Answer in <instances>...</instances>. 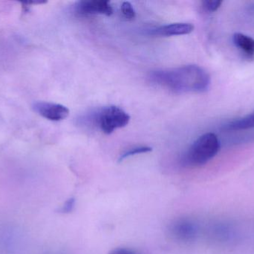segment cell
<instances>
[{"mask_svg":"<svg viewBox=\"0 0 254 254\" xmlns=\"http://www.w3.org/2000/svg\"><path fill=\"white\" fill-rule=\"evenodd\" d=\"M222 4V1L219 0H206L202 1L203 7L209 12L216 11L220 7Z\"/></svg>","mask_w":254,"mask_h":254,"instance_id":"4fadbf2b","label":"cell"},{"mask_svg":"<svg viewBox=\"0 0 254 254\" xmlns=\"http://www.w3.org/2000/svg\"><path fill=\"white\" fill-rule=\"evenodd\" d=\"M74 199H73V198L68 200V201L64 204L61 211H62L63 213H68V212L71 211V210H72L73 206H74Z\"/></svg>","mask_w":254,"mask_h":254,"instance_id":"9a60e30c","label":"cell"},{"mask_svg":"<svg viewBox=\"0 0 254 254\" xmlns=\"http://www.w3.org/2000/svg\"><path fill=\"white\" fill-rule=\"evenodd\" d=\"M252 128H254V111L244 117L229 121L222 127V129L226 131H242Z\"/></svg>","mask_w":254,"mask_h":254,"instance_id":"9c48e42d","label":"cell"},{"mask_svg":"<svg viewBox=\"0 0 254 254\" xmlns=\"http://www.w3.org/2000/svg\"><path fill=\"white\" fill-rule=\"evenodd\" d=\"M210 235L216 241L227 243L234 240L236 237V231L234 227L229 223L219 222L215 223L211 227Z\"/></svg>","mask_w":254,"mask_h":254,"instance_id":"ba28073f","label":"cell"},{"mask_svg":"<svg viewBox=\"0 0 254 254\" xmlns=\"http://www.w3.org/2000/svg\"><path fill=\"white\" fill-rule=\"evenodd\" d=\"M198 225L189 219H180L175 221L170 226V233L176 240L181 242H192L198 235Z\"/></svg>","mask_w":254,"mask_h":254,"instance_id":"277c9868","label":"cell"},{"mask_svg":"<svg viewBox=\"0 0 254 254\" xmlns=\"http://www.w3.org/2000/svg\"><path fill=\"white\" fill-rule=\"evenodd\" d=\"M109 254H137L131 250V249H125V248H119V249H114Z\"/></svg>","mask_w":254,"mask_h":254,"instance_id":"5bb4252c","label":"cell"},{"mask_svg":"<svg viewBox=\"0 0 254 254\" xmlns=\"http://www.w3.org/2000/svg\"><path fill=\"white\" fill-rule=\"evenodd\" d=\"M121 9H122V13L124 17L127 20H131L135 17V10L133 8L131 3L128 1H124Z\"/></svg>","mask_w":254,"mask_h":254,"instance_id":"7c38bea8","label":"cell"},{"mask_svg":"<svg viewBox=\"0 0 254 254\" xmlns=\"http://www.w3.org/2000/svg\"><path fill=\"white\" fill-rule=\"evenodd\" d=\"M75 10L82 15L104 14L111 16L113 13V8L110 1L105 0L79 1L76 4Z\"/></svg>","mask_w":254,"mask_h":254,"instance_id":"8992f818","label":"cell"},{"mask_svg":"<svg viewBox=\"0 0 254 254\" xmlns=\"http://www.w3.org/2000/svg\"><path fill=\"white\" fill-rule=\"evenodd\" d=\"M129 121V115L115 105L102 107L92 116V122L105 134H111L118 128H125Z\"/></svg>","mask_w":254,"mask_h":254,"instance_id":"3957f363","label":"cell"},{"mask_svg":"<svg viewBox=\"0 0 254 254\" xmlns=\"http://www.w3.org/2000/svg\"><path fill=\"white\" fill-rule=\"evenodd\" d=\"M152 83L177 93H201L210 87V76L199 66L190 64L151 72Z\"/></svg>","mask_w":254,"mask_h":254,"instance_id":"6da1fadb","label":"cell"},{"mask_svg":"<svg viewBox=\"0 0 254 254\" xmlns=\"http://www.w3.org/2000/svg\"><path fill=\"white\" fill-rule=\"evenodd\" d=\"M33 110L40 116L51 121L64 120L69 115L68 107L63 104L55 103L44 102L39 101L34 103L32 105Z\"/></svg>","mask_w":254,"mask_h":254,"instance_id":"5b68a950","label":"cell"},{"mask_svg":"<svg viewBox=\"0 0 254 254\" xmlns=\"http://www.w3.org/2000/svg\"><path fill=\"white\" fill-rule=\"evenodd\" d=\"M233 42L236 47L249 57L254 56V39L242 33L233 35Z\"/></svg>","mask_w":254,"mask_h":254,"instance_id":"30bf717a","label":"cell"},{"mask_svg":"<svg viewBox=\"0 0 254 254\" xmlns=\"http://www.w3.org/2000/svg\"><path fill=\"white\" fill-rule=\"evenodd\" d=\"M220 141L216 134L207 133L198 137L187 151L183 162L188 167H201L211 161L219 152Z\"/></svg>","mask_w":254,"mask_h":254,"instance_id":"7a4b0ae2","label":"cell"},{"mask_svg":"<svg viewBox=\"0 0 254 254\" xmlns=\"http://www.w3.org/2000/svg\"><path fill=\"white\" fill-rule=\"evenodd\" d=\"M152 148L149 147V146H137V147L132 148V149H128V151L121 155L120 158H119V162H122L124 160L127 159L129 157L140 155V154L148 153V152H152Z\"/></svg>","mask_w":254,"mask_h":254,"instance_id":"8fae6325","label":"cell"},{"mask_svg":"<svg viewBox=\"0 0 254 254\" xmlns=\"http://www.w3.org/2000/svg\"><path fill=\"white\" fill-rule=\"evenodd\" d=\"M194 25L188 22H176L161 25L151 30L150 34L161 37H170V36L185 35L192 32Z\"/></svg>","mask_w":254,"mask_h":254,"instance_id":"52a82bcc","label":"cell"}]
</instances>
